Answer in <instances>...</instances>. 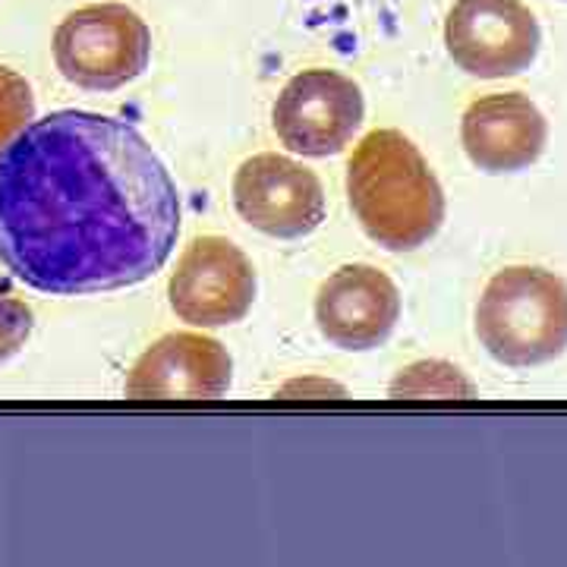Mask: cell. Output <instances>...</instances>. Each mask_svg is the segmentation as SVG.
<instances>
[{"label": "cell", "mask_w": 567, "mask_h": 567, "mask_svg": "<svg viewBox=\"0 0 567 567\" xmlns=\"http://www.w3.org/2000/svg\"><path fill=\"white\" fill-rule=\"evenodd\" d=\"M177 237V183L133 123L58 111L0 148V262L41 293L142 284Z\"/></svg>", "instance_id": "cell-1"}, {"label": "cell", "mask_w": 567, "mask_h": 567, "mask_svg": "<svg viewBox=\"0 0 567 567\" xmlns=\"http://www.w3.org/2000/svg\"><path fill=\"white\" fill-rule=\"evenodd\" d=\"M347 199L363 230L391 252L425 246L445 221V193L401 130H372L347 164Z\"/></svg>", "instance_id": "cell-2"}, {"label": "cell", "mask_w": 567, "mask_h": 567, "mask_svg": "<svg viewBox=\"0 0 567 567\" xmlns=\"http://www.w3.org/2000/svg\"><path fill=\"white\" fill-rule=\"evenodd\" d=\"M476 338L495 363L529 369L567 350V284L536 265H511L486 284Z\"/></svg>", "instance_id": "cell-3"}, {"label": "cell", "mask_w": 567, "mask_h": 567, "mask_svg": "<svg viewBox=\"0 0 567 567\" xmlns=\"http://www.w3.org/2000/svg\"><path fill=\"white\" fill-rule=\"evenodd\" d=\"M54 61L66 82L89 92H114L148 70L152 32L123 3L82 7L58 25Z\"/></svg>", "instance_id": "cell-4"}, {"label": "cell", "mask_w": 567, "mask_h": 567, "mask_svg": "<svg viewBox=\"0 0 567 567\" xmlns=\"http://www.w3.org/2000/svg\"><path fill=\"white\" fill-rule=\"evenodd\" d=\"M543 32L520 0H457L445 20L451 61L476 80H505L539 58Z\"/></svg>", "instance_id": "cell-5"}, {"label": "cell", "mask_w": 567, "mask_h": 567, "mask_svg": "<svg viewBox=\"0 0 567 567\" xmlns=\"http://www.w3.org/2000/svg\"><path fill=\"white\" fill-rule=\"evenodd\" d=\"M363 117L360 85L334 70L297 73L271 107L278 140L303 158H328L344 152L347 142L363 126Z\"/></svg>", "instance_id": "cell-6"}, {"label": "cell", "mask_w": 567, "mask_h": 567, "mask_svg": "<svg viewBox=\"0 0 567 567\" xmlns=\"http://www.w3.org/2000/svg\"><path fill=\"white\" fill-rule=\"evenodd\" d=\"M171 309L193 328H221L256 303V268L227 237H196L167 284Z\"/></svg>", "instance_id": "cell-7"}, {"label": "cell", "mask_w": 567, "mask_h": 567, "mask_svg": "<svg viewBox=\"0 0 567 567\" xmlns=\"http://www.w3.org/2000/svg\"><path fill=\"white\" fill-rule=\"evenodd\" d=\"M234 205L249 227L275 240H300L328 215L322 181L278 152L252 155L234 177Z\"/></svg>", "instance_id": "cell-8"}, {"label": "cell", "mask_w": 567, "mask_h": 567, "mask_svg": "<svg viewBox=\"0 0 567 567\" xmlns=\"http://www.w3.org/2000/svg\"><path fill=\"white\" fill-rule=\"evenodd\" d=\"M401 319V293L385 271L372 265H344L319 287L316 324L328 344L350 353L375 350Z\"/></svg>", "instance_id": "cell-9"}, {"label": "cell", "mask_w": 567, "mask_h": 567, "mask_svg": "<svg viewBox=\"0 0 567 567\" xmlns=\"http://www.w3.org/2000/svg\"><path fill=\"white\" fill-rule=\"evenodd\" d=\"M234 360L215 338L174 331L142 353L123 391L152 401H212L230 391Z\"/></svg>", "instance_id": "cell-10"}, {"label": "cell", "mask_w": 567, "mask_h": 567, "mask_svg": "<svg viewBox=\"0 0 567 567\" xmlns=\"http://www.w3.org/2000/svg\"><path fill=\"white\" fill-rule=\"evenodd\" d=\"M548 140L543 111L520 92H495L470 104L461 142L470 162L486 174H517L539 162Z\"/></svg>", "instance_id": "cell-11"}, {"label": "cell", "mask_w": 567, "mask_h": 567, "mask_svg": "<svg viewBox=\"0 0 567 567\" xmlns=\"http://www.w3.org/2000/svg\"><path fill=\"white\" fill-rule=\"evenodd\" d=\"M391 394L394 398H473L476 385L457 365L445 360H423L401 369V375L391 382Z\"/></svg>", "instance_id": "cell-12"}, {"label": "cell", "mask_w": 567, "mask_h": 567, "mask_svg": "<svg viewBox=\"0 0 567 567\" xmlns=\"http://www.w3.org/2000/svg\"><path fill=\"white\" fill-rule=\"evenodd\" d=\"M35 121V99L20 73L0 66V148Z\"/></svg>", "instance_id": "cell-13"}, {"label": "cell", "mask_w": 567, "mask_h": 567, "mask_svg": "<svg viewBox=\"0 0 567 567\" xmlns=\"http://www.w3.org/2000/svg\"><path fill=\"white\" fill-rule=\"evenodd\" d=\"M32 309L10 297V293H0V363L17 357L29 334H32Z\"/></svg>", "instance_id": "cell-14"}]
</instances>
